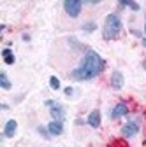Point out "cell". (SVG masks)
I'll use <instances>...</instances> for the list:
<instances>
[{
    "mask_svg": "<svg viewBox=\"0 0 146 147\" xmlns=\"http://www.w3.org/2000/svg\"><path fill=\"white\" fill-rule=\"evenodd\" d=\"M48 130H49V135H55L58 137L63 133V121H51L48 124Z\"/></svg>",
    "mask_w": 146,
    "mask_h": 147,
    "instance_id": "30bf717a",
    "label": "cell"
},
{
    "mask_svg": "<svg viewBox=\"0 0 146 147\" xmlns=\"http://www.w3.org/2000/svg\"><path fill=\"white\" fill-rule=\"evenodd\" d=\"M83 30H85V32H95V30H97V23H95V21H86V23L83 25Z\"/></svg>",
    "mask_w": 146,
    "mask_h": 147,
    "instance_id": "9a60e30c",
    "label": "cell"
},
{
    "mask_svg": "<svg viewBox=\"0 0 146 147\" xmlns=\"http://www.w3.org/2000/svg\"><path fill=\"white\" fill-rule=\"evenodd\" d=\"M23 40H25V42L30 40V35H28V33H23Z\"/></svg>",
    "mask_w": 146,
    "mask_h": 147,
    "instance_id": "d6986e66",
    "label": "cell"
},
{
    "mask_svg": "<svg viewBox=\"0 0 146 147\" xmlns=\"http://www.w3.org/2000/svg\"><path fill=\"white\" fill-rule=\"evenodd\" d=\"M120 32H121V20H120V16L115 14V12L107 14L106 20H104V26H102V37H104V40H115V39H118Z\"/></svg>",
    "mask_w": 146,
    "mask_h": 147,
    "instance_id": "7a4b0ae2",
    "label": "cell"
},
{
    "mask_svg": "<svg viewBox=\"0 0 146 147\" xmlns=\"http://www.w3.org/2000/svg\"><path fill=\"white\" fill-rule=\"evenodd\" d=\"M127 114H129V105H127L125 102H118V103L111 109L109 117H111V119H120V117H125Z\"/></svg>",
    "mask_w": 146,
    "mask_h": 147,
    "instance_id": "8992f818",
    "label": "cell"
},
{
    "mask_svg": "<svg viewBox=\"0 0 146 147\" xmlns=\"http://www.w3.org/2000/svg\"><path fill=\"white\" fill-rule=\"evenodd\" d=\"M143 46H146V23H144V39H143Z\"/></svg>",
    "mask_w": 146,
    "mask_h": 147,
    "instance_id": "ffe728a7",
    "label": "cell"
},
{
    "mask_svg": "<svg viewBox=\"0 0 146 147\" xmlns=\"http://www.w3.org/2000/svg\"><path fill=\"white\" fill-rule=\"evenodd\" d=\"M86 4H90V5H99L100 2H99V0H90V2H86Z\"/></svg>",
    "mask_w": 146,
    "mask_h": 147,
    "instance_id": "ac0fdd59",
    "label": "cell"
},
{
    "mask_svg": "<svg viewBox=\"0 0 146 147\" xmlns=\"http://www.w3.org/2000/svg\"><path fill=\"white\" fill-rule=\"evenodd\" d=\"M109 84H111V88H113V89L120 91V89L123 88V84H125V79H123V74H121L120 70H115V72L111 74V79H109Z\"/></svg>",
    "mask_w": 146,
    "mask_h": 147,
    "instance_id": "52a82bcc",
    "label": "cell"
},
{
    "mask_svg": "<svg viewBox=\"0 0 146 147\" xmlns=\"http://www.w3.org/2000/svg\"><path fill=\"white\" fill-rule=\"evenodd\" d=\"M86 124H88V126H92V128H99V126H100V110H99V109L92 110V112L88 114V117H86Z\"/></svg>",
    "mask_w": 146,
    "mask_h": 147,
    "instance_id": "9c48e42d",
    "label": "cell"
},
{
    "mask_svg": "<svg viewBox=\"0 0 146 147\" xmlns=\"http://www.w3.org/2000/svg\"><path fill=\"white\" fill-rule=\"evenodd\" d=\"M106 68V60L93 49H86L85 56L79 61V65L70 72V77L74 81H92L99 77Z\"/></svg>",
    "mask_w": 146,
    "mask_h": 147,
    "instance_id": "6da1fadb",
    "label": "cell"
},
{
    "mask_svg": "<svg viewBox=\"0 0 146 147\" xmlns=\"http://www.w3.org/2000/svg\"><path fill=\"white\" fill-rule=\"evenodd\" d=\"M2 58H4V63H5V65H14V61H16V58H14L11 47L2 49Z\"/></svg>",
    "mask_w": 146,
    "mask_h": 147,
    "instance_id": "8fae6325",
    "label": "cell"
},
{
    "mask_svg": "<svg viewBox=\"0 0 146 147\" xmlns=\"http://www.w3.org/2000/svg\"><path fill=\"white\" fill-rule=\"evenodd\" d=\"M139 130H141V126H139L137 121H129L127 124L121 126V135L125 138H132V137H136L139 133Z\"/></svg>",
    "mask_w": 146,
    "mask_h": 147,
    "instance_id": "5b68a950",
    "label": "cell"
},
{
    "mask_svg": "<svg viewBox=\"0 0 146 147\" xmlns=\"http://www.w3.org/2000/svg\"><path fill=\"white\" fill-rule=\"evenodd\" d=\"M143 68H144V70H146V58H144V60H143Z\"/></svg>",
    "mask_w": 146,
    "mask_h": 147,
    "instance_id": "44dd1931",
    "label": "cell"
},
{
    "mask_svg": "<svg viewBox=\"0 0 146 147\" xmlns=\"http://www.w3.org/2000/svg\"><path fill=\"white\" fill-rule=\"evenodd\" d=\"M37 131L41 133V137L49 138V130H48V126H37Z\"/></svg>",
    "mask_w": 146,
    "mask_h": 147,
    "instance_id": "2e32d148",
    "label": "cell"
},
{
    "mask_svg": "<svg viewBox=\"0 0 146 147\" xmlns=\"http://www.w3.org/2000/svg\"><path fill=\"white\" fill-rule=\"evenodd\" d=\"M0 86H2V89H11L12 88V84H11L5 72H0Z\"/></svg>",
    "mask_w": 146,
    "mask_h": 147,
    "instance_id": "4fadbf2b",
    "label": "cell"
},
{
    "mask_svg": "<svg viewBox=\"0 0 146 147\" xmlns=\"http://www.w3.org/2000/svg\"><path fill=\"white\" fill-rule=\"evenodd\" d=\"M118 5L120 7H129L130 11H141V5L137 2H134V0H120Z\"/></svg>",
    "mask_w": 146,
    "mask_h": 147,
    "instance_id": "7c38bea8",
    "label": "cell"
},
{
    "mask_svg": "<svg viewBox=\"0 0 146 147\" xmlns=\"http://www.w3.org/2000/svg\"><path fill=\"white\" fill-rule=\"evenodd\" d=\"M63 11L70 18H78L83 11V2L81 0H65L63 2Z\"/></svg>",
    "mask_w": 146,
    "mask_h": 147,
    "instance_id": "3957f363",
    "label": "cell"
},
{
    "mask_svg": "<svg viewBox=\"0 0 146 147\" xmlns=\"http://www.w3.org/2000/svg\"><path fill=\"white\" fill-rule=\"evenodd\" d=\"M46 105L49 107V114L53 117V121H63L65 119V110L63 107L58 103V102H55V100H48Z\"/></svg>",
    "mask_w": 146,
    "mask_h": 147,
    "instance_id": "277c9868",
    "label": "cell"
},
{
    "mask_svg": "<svg viewBox=\"0 0 146 147\" xmlns=\"http://www.w3.org/2000/svg\"><path fill=\"white\" fill-rule=\"evenodd\" d=\"M49 86H51V89L58 91V89H60V86H62V84H60V79H58L57 76H51V77H49Z\"/></svg>",
    "mask_w": 146,
    "mask_h": 147,
    "instance_id": "5bb4252c",
    "label": "cell"
},
{
    "mask_svg": "<svg viewBox=\"0 0 146 147\" xmlns=\"http://www.w3.org/2000/svg\"><path fill=\"white\" fill-rule=\"evenodd\" d=\"M16 131H18V121L9 119V121L5 123V126H4V137H5V138H12V137L16 135Z\"/></svg>",
    "mask_w": 146,
    "mask_h": 147,
    "instance_id": "ba28073f",
    "label": "cell"
},
{
    "mask_svg": "<svg viewBox=\"0 0 146 147\" xmlns=\"http://www.w3.org/2000/svg\"><path fill=\"white\" fill-rule=\"evenodd\" d=\"M72 93H74V89H72V88H65V95L67 96H70Z\"/></svg>",
    "mask_w": 146,
    "mask_h": 147,
    "instance_id": "e0dca14e",
    "label": "cell"
}]
</instances>
